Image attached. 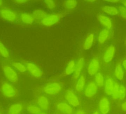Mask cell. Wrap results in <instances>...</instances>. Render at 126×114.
<instances>
[{
    "mask_svg": "<svg viewBox=\"0 0 126 114\" xmlns=\"http://www.w3.org/2000/svg\"><path fill=\"white\" fill-rule=\"evenodd\" d=\"M0 93L3 97L9 100L18 98L20 92L15 84L6 80L3 81L0 84Z\"/></svg>",
    "mask_w": 126,
    "mask_h": 114,
    "instance_id": "obj_1",
    "label": "cell"
},
{
    "mask_svg": "<svg viewBox=\"0 0 126 114\" xmlns=\"http://www.w3.org/2000/svg\"><path fill=\"white\" fill-rule=\"evenodd\" d=\"M63 85L61 82L55 81H49L43 87V91L48 97H55L59 95L63 91Z\"/></svg>",
    "mask_w": 126,
    "mask_h": 114,
    "instance_id": "obj_2",
    "label": "cell"
},
{
    "mask_svg": "<svg viewBox=\"0 0 126 114\" xmlns=\"http://www.w3.org/2000/svg\"><path fill=\"white\" fill-rule=\"evenodd\" d=\"M2 72L6 80L11 83L16 84L19 80L18 72L8 63L4 64L1 67Z\"/></svg>",
    "mask_w": 126,
    "mask_h": 114,
    "instance_id": "obj_3",
    "label": "cell"
},
{
    "mask_svg": "<svg viewBox=\"0 0 126 114\" xmlns=\"http://www.w3.org/2000/svg\"><path fill=\"white\" fill-rule=\"evenodd\" d=\"M63 97L64 100L73 108H78L80 106V99L74 89L69 88L67 89L64 93Z\"/></svg>",
    "mask_w": 126,
    "mask_h": 114,
    "instance_id": "obj_4",
    "label": "cell"
},
{
    "mask_svg": "<svg viewBox=\"0 0 126 114\" xmlns=\"http://www.w3.org/2000/svg\"><path fill=\"white\" fill-rule=\"evenodd\" d=\"M0 17L3 20L10 23H16L19 18L17 13L7 7L0 9Z\"/></svg>",
    "mask_w": 126,
    "mask_h": 114,
    "instance_id": "obj_5",
    "label": "cell"
},
{
    "mask_svg": "<svg viewBox=\"0 0 126 114\" xmlns=\"http://www.w3.org/2000/svg\"><path fill=\"white\" fill-rule=\"evenodd\" d=\"M23 62L26 67L27 71L32 77L35 78H40L43 76V69L37 64L31 61H24Z\"/></svg>",
    "mask_w": 126,
    "mask_h": 114,
    "instance_id": "obj_6",
    "label": "cell"
},
{
    "mask_svg": "<svg viewBox=\"0 0 126 114\" xmlns=\"http://www.w3.org/2000/svg\"><path fill=\"white\" fill-rule=\"evenodd\" d=\"M63 13H52L48 14L41 21V23L45 26L49 27L57 24L63 17Z\"/></svg>",
    "mask_w": 126,
    "mask_h": 114,
    "instance_id": "obj_7",
    "label": "cell"
},
{
    "mask_svg": "<svg viewBox=\"0 0 126 114\" xmlns=\"http://www.w3.org/2000/svg\"><path fill=\"white\" fill-rule=\"evenodd\" d=\"M99 88L94 81L91 80L87 83L83 94L86 99L91 100L97 94Z\"/></svg>",
    "mask_w": 126,
    "mask_h": 114,
    "instance_id": "obj_8",
    "label": "cell"
},
{
    "mask_svg": "<svg viewBox=\"0 0 126 114\" xmlns=\"http://www.w3.org/2000/svg\"><path fill=\"white\" fill-rule=\"evenodd\" d=\"M43 111L48 112L51 107V102L48 97L44 94L37 96L35 103Z\"/></svg>",
    "mask_w": 126,
    "mask_h": 114,
    "instance_id": "obj_9",
    "label": "cell"
},
{
    "mask_svg": "<svg viewBox=\"0 0 126 114\" xmlns=\"http://www.w3.org/2000/svg\"><path fill=\"white\" fill-rule=\"evenodd\" d=\"M98 111L100 114H109L111 109V102L106 96L101 97L98 103Z\"/></svg>",
    "mask_w": 126,
    "mask_h": 114,
    "instance_id": "obj_10",
    "label": "cell"
},
{
    "mask_svg": "<svg viewBox=\"0 0 126 114\" xmlns=\"http://www.w3.org/2000/svg\"><path fill=\"white\" fill-rule=\"evenodd\" d=\"M26 105L22 102L17 101L11 103L6 110V114H22L25 111Z\"/></svg>",
    "mask_w": 126,
    "mask_h": 114,
    "instance_id": "obj_11",
    "label": "cell"
},
{
    "mask_svg": "<svg viewBox=\"0 0 126 114\" xmlns=\"http://www.w3.org/2000/svg\"><path fill=\"white\" fill-rule=\"evenodd\" d=\"M56 111L61 114H74L75 109L73 108L66 101H60L55 104Z\"/></svg>",
    "mask_w": 126,
    "mask_h": 114,
    "instance_id": "obj_12",
    "label": "cell"
},
{
    "mask_svg": "<svg viewBox=\"0 0 126 114\" xmlns=\"http://www.w3.org/2000/svg\"><path fill=\"white\" fill-rule=\"evenodd\" d=\"M100 68V61L98 57H94L90 61L87 66V74L91 77L94 76L98 72Z\"/></svg>",
    "mask_w": 126,
    "mask_h": 114,
    "instance_id": "obj_13",
    "label": "cell"
},
{
    "mask_svg": "<svg viewBox=\"0 0 126 114\" xmlns=\"http://www.w3.org/2000/svg\"><path fill=\"white\" fill-rule=\"evenodd\" d=\"M87 83V80L86 75L81 74L80 77L76 81L74 86V90L78 95L83 94Z\"/></svg>",
    "mask_w": 126,
    "mask_h": 114,
    "instance_id": "obj_14",
    "label": "cell"
},
{
    "mask_svg": "<svg viewBox=\"0 0 126 114\" xmlns=\"http://www.w3.org/2000/svg\"><path fill=\"white\" fill-rule=\"evenodd\" d=\"M85 64V59L83 57L80 58L76 61L75 70L72 75V78L73 80L76 81L81 75Z\"/></svg>",
    "mask_w": 126,
    "mask_h": 114,
    "instance_id": "obj_15",
    "label": "cell"
},
{
    "mask_svg": "<svg viewBox=\"0 0 126 114\" xmlns=\"http://www.w3.org/2000/svg\"><path fill=\"white\" fill-rule=\"evenodd\" d=\"M115 81L112 78L109 77L105 80L103 86L104 91L107 96L111 97L114 92Z\"/></svg>",
    "mask_w": 126,
    "mask_h": 114,
    "instance_id": "obj_16",
    "label": "cell"
},
{
    "mask_svg": "<svg viewBox=\"0 0 126 114\" xmlns=\"http://www.w3.org/2000/svg\"><path fill=\"white\" fill-rule=\"evenodd\" d=\"M116 52V48L113 45L109 46L104 54L103 58L104 62L106 63H109L112 61L114 58Z\"/></svg>",
    "mask_w": 126,
    "mask_h": 114,
    "instance_id": "obj_17",
    "label": "cell"
},
{
    "mask_svg": "<svg viewBox=\"0 0 126 114\" xmlns=\"http://www.w3.org/2000/svg\"><path fill=\"white\" fill-rule=\"evenodd\" d=\"M97 19L104 28L110 30L112 28V22L109 16L104 14H99L97 16Z\"/></svg>",
    "mask_w": 126,
    "mask_h": 114,
    "instance_id": "obj_18",
    "label": "cell"
},
{
    "mask_svg": "<svg viewBox=\"0 0 126 114\" xmlns=\"http://www.w3.org/2000/svg\"><path fill=\"white\" fill-rule=\"evenodd\" d=\"M95 34L94 33H89L85 38L83 44V48L89 50L92 47L94 42Z\"/></svg>",
    "mask_w": 126,
    "mask_h": 114,
    "instance_id": "obj_19",
    "label": "cell"
},
{
    "mask_svg": "<svg viewBox=\"0 0 126 114\" xmlns=\"http://www.w3.org/2000/svg\"><path fill=\"white\" fill-rule=\"evenodd\" d=\"M19 17L21 21L27 25H32L35 20L32 14L25 12L21 13Z\"/></svg>",
    "mask_w": 126,
    "mask_h": 114,
    "instance_id": "obj_20",
    "label": "cell"
},
{
    "mask_svg": "<svg viewBox=\"0 0 126 114\" xmlns=\"http://www.w3.org/2000/svg\"><path fill=\"white\" fill-rule=\"evenodd\" d=\"M110 35V30L104 28L100 32L98 36V41L100 44H103L108 40Z\"/></svg>",
    "mask_w": 126,
    "mask_h": 114,
    "instance_id": "obj_21",
    "label": "cell"
},
{
    "mask_svg": "<svg viewBox=\"0 0 126 114\" xmlns=\"http://www.w3.org/2000/svg\"><path fill=\"white\" fill-rule=\"evenodd\" d=\"M25 111L29 114H38L42 111L40 107L34 103H29L26 105Z\"/></svg>",
    "mask_w": 126,
    "mask_h": 114,
    "instance_id": "obj_22",
    "label": "cell"
},
{
    "mask_svg": "<svg viewBox=\"0 0 126 114\" xmlns=\"http://www.w3.org/2000/svg\"><path fill=\"white\" fill-rule=\"evenodd\" d=\"M124 75L125 72L122 64L118 63L115 68L114 76L115 78L119 81H122L124 78Z\"/></svg>",
    "mask_w": 126,
    "mask_h": 114,
    "instance_id": "obj_23",
    "label": "cell"
},
{
    "mask_svg": "<svg viewBox=\"0 0 126 114\" xmlns=\"http://www.w3.org/2000/svg\"><path fill=\"white\" fill-rule=\"evenodd\" d=\"M10 65L18 73H25L27 71L26 67L23 62L13 61L10 63Z\"/></svg>",
    "mask_w": 126,
    "mask_h": 114,
    "instance_id": "obj_24",
    "label": "cell"
},
{
    "mask_svg": "<svg viewBox=\"0 0 126 114\" xmlns=\"http://www.w3.org/2000/svg\"><path fill=\"white\" fill-rule=\"evenodd\" d=\"M75 61L74 60H70L64 70V74L66 76L72 75L75 69Z\"/></svg>",
    "mask_w": 126,
    "mask_h": 114,
    "instance_id": "obj_25",
    "label": "cell"
},
{
    "mask_svg": "<svg viewBox=\"0 0 126 114\" xmlns=\"http://www.w3.org/2000/svg\"><path fill=\"white\" fill-rule=\"evenodd\" d=\"M101 10L103 12L109 15H117L119 13L118 9L114 6H104L102 7Z\"/></svg>",
    "mask_w": 126,
    "mask_h": 114,
    "instance_id": "obj_26",
    "label": "cell"
},
{
    "mask_svg": "<svg viewBox=\"0 0 126 114\" xmlns=\"http://www.w3.org/2000/svg\"><path fill=\"white\" fill-rule=\"evenodd\" d=\"M32 16L35 20H40V21L48 14L46 11L43 10L38 9L34 10L32 13Z\"/></svg>",
    "mask_w": 126,
    "mask_h": 114,
    "instance_id": "obj_27",
    "label": "cell"
},
{
    "mask_svg": "<svg viewBox=\"0 0 126 114\" xmlns=\"http://www.w3.org/2000/svg\"><path fill=\"white\" fill-rule=\"evenodd\" d=\"M105 78L101 72H98L94 76V80L99 88H103L105 83Z\"/></svg>",
    "mask_w": 126,
    "mask_h": 114,
    "instance_id": "obj_28",
    "label": "cell"
},
{
    "mask_svg": "<svg viewBox=\"0 0 126 114\" xmlns=\"http://www.w3.org/2000/svg\"><path fill=\"white\" fill-rule=\"evenodd\" d=\"M0 56L4 59H8L10 57V53L8 49L0 40Z\"/></svg>",
    "mask_w": 126,
    "mask_h": 114,
    "instance_id": "obj_29",
    "label": "cell"
},
{
    "mask_svg": "<svg viewBox=\"0 0 126 114\" xmlns=\"http://www.w3.org/2000/svg\"><path fill=\"white\" fill-rule=\"evenodd\" d=\"M118 100L123 101L126 97V86L123 84H120L118 93Z\"/></svg>",
    "mask_w": 126,
    "mask_h": 114,
    "instance_id": "obj_30",
    "label": "cell"
},
{
    "mask_svg": "<svg viewBox=\"0 0 126 114\" xmlns=\"http://www.w3.org/2000/svg\"><path fill=\"white\" fill-rule=\"evenodd\" d=\"M78 4L76 0H67L64 2V6L68 10L74 9L76 8Z\"/></svg>",
    "mask_w": 126,
    "mask_h": 114,
    "instance_id": "obj_31",
    "label": "cell"
},
{
    "mask_svg": "<svg viewBox=\"0 0 126 114\" xmlns=\"http://www.w3.org/2000/svg\"><path fill=\"white\" fill-rule=\"evenodd\" d=\"M120 86V84L117 81H115L114 92H113L112 96H111L112 99L114 101H117V100H118V93Z\"/></svg>",
    "mask_w": 126,
    "mask_h": 114,
    "instance_id": "obj_32",
    "label": "cell"
},
{
    "mask_svg": "<svg viewBox=\"0 0 126 114\" xmlns=\"http://www.w3.org/2000/svg\"><path fill=\"white\" fill-rule=\"evenodd\" d=\"M44 3L47 8L50 10H54L57 8V4L55 1L53 0H45Z\"/></svg>",
    "mask_w": 126,
    "mask_h": 114,
    "instance_id": "obj_33",
    "label": "cell"
},
{
    "mask_svg": "<svg viewBox=\"0 0 126 114\" xmlns=\"http://www.w3.org/2000/svg\"><path fill=\"white\" fill-rule=\"evenodd\" d=\"M118 11L121 16L123 18L126 19V8L123 5L120 6L118 7Z\"/></svg>",
    "mask_w": 126,
    "mask_h": 114,
    "instance_id": "obj_34",
    "label": "cell"
},
{
    "mask_svg": "<svg viewBox=\"0 0 126 114\" xmlns=\"http://www.w3.org/2000/svg\"><path fill=\"white\" fill-rule=\"evenodd\" d=\"M74 114H88L86 111L83 108L77 109L75 112Z\"/></svg>",
    "mask_w": 126,
    "mask_h": 114,
    "instance_id": "obj_35",
    "label": "cell"
},
{
    "mask_svg": "<svg viewBox=\"0 0 126 114\" xmlns=\"http://www.w3.org/2000/svg\"><path fill=\"white\" fill-rule=\"evenodd\" d=\"M120 108L122 111L126 113V100H124L122 102L121 104Z\"/></svg>",
    "mask_w": 126,
    "mask_h": 114,
    "instance_id": "obj_36",
    "label": "cell"
},
{
    "mask_svg": "<svg viewBox=\"0 0 126 114\" xmlns=\"http://www.w3.org/2000/svg\"><path fill=\"white\" fill-rule=\"evenodd\" d=\"M14 3L18 5H21L24 4L27 2V0H15L14 1Z\"/></svg>",
    "mask_w": 126,
    "mask_h": 114,
    "instance_id": "obj_37",
    "label": "cell"
},
{
    "mask_svg": "<svg viewBox=\"0 0 126 114\" xmlns=\"http://www.w3.org/2000/svg\"><path fill=\"white\" fill-rule=\"evenodd\" d=\"M122 66H123V68L124 69V71L126 72V59L123 60L122 61Z\"/></svg>",
    "mask_w": 126,
    "mask_h": 114,
    "instance_id": "obj_38",
    "label": "cell"
},
{
    "mask_svg": "<svg viewBox=\"0 0 126 114\" xmlns=\"http://www.w3.org/2000/svg\"><path fill=\"white\" fill-rule=\"evenodd\" d=\"M106 1H108L110 3H118L120 0H106Z\"/></svg>",
    "mask_w": 126,
    "mask_h": 114,
    "instance_id": "obj_39",
    "label": "cell"
},
{
    "mask_svg": "<svg viewBox=\"0 0 126 114\" xmlns=\"http://www.w3.org/2000/svg\"><path fill=\"white\" fill-rule=\"evenodd\" d=\"M91 114H100L98 111H95Z\"/></svg>",
    "mask_w": 126,
    "mask_h": 114,
    "instance_id": "obj_40",
    "label": "cell"
},
{
    "mask_svg": "<svg viewBox=\"0 0 126 114\" xmlns=\"http://www.w3.org/2000/svg\"><path fill=\"white\" fill-rule=\"evenodd\" d=\"M122 3L123 4V6L126 8V0H123L122 1Z\"/></svg>",
    "mask_w": 126,
    "mask_h": 114,
    "instance_id": "obj_41",
    "label": "cell"
},
{
    "mask_svg": "<svg viewBox=\"0 0 126 114\" xmlns=\"http://www.w3.org/2000/svg\"><path fill=\"white\" fill-rule=\"evenodd\" d=\"M48 114V113H47V112H45V111H42L41 112H40V113H39V114Z\"/></svg>",
    "mask_w": 126,
    "mask_h": 114,
    "instance_id": "obj_42",
    "label": "cell"
},
{
    "mask_svg": "<svg viewBox=\"0 0 126 114\" xmlns=\"http://www.w3.org/2000/svg\"><path fill=\"white\" fill-rule=\"evenodd\" d=\"M3 1L1 0H0V7H1L3 5Z\"/></svg>",
    "mask_w": 126,
    "mask_h": 114,
    "instance_id": "obj_43",
    "label": "cell"
},
{
    "mask_svg": "<svg viewBox=\"0 0 126 114\" xmlns=\"http://www.w3.org/2000/svg\"><path fill=\"white\" fill-rule=\"evenodd\" d=\"M0 114H4L2 110L0 108Z\"/></svg>",
    "mask_w": 126,
    "mask_h": 114,
    "instance_id": "obj_44",
    "label": "cell"
},
{
    "mask_svg": "<svg viewBox=\"0 0 126 114\" xmlns=\"http://www.w3.org/2000/svg\"></svg>",
    "mask_w": 126,
    "mask_h": 114,
    "instance_id": "obj_45",
    "label": "cell"
}]
</instances>
